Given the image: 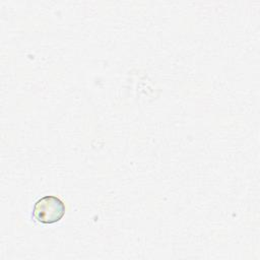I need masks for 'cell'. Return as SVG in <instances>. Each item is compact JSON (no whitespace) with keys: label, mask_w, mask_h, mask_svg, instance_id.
Listing matches in <instances>:
<instances>
[{"label":"cell","mask_w":260,"mask_h":260,"mask_svg":"<svg viewBox=\"0 0 260 260\" xmlns=\"http://www.w3.org/2000/svg\"><path fill=\"white\" fill-rule=\"evenodd\" d=\"M65 211V203L60 198L54 195H47L35 203L31 216L39 223L52 224L61 220Z\"/></svg>","instance_id":"cell-1"}]
</instances>
